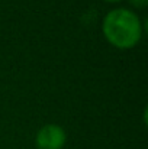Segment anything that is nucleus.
<instances>
[{
  "label": "nucleus",
  "mask_w": 148,
  "mask_h": 149,
  "mask_svg": "<svg viewBox=\"0 0 148 149\" xmlns=\"http://www.w3.org/2000/svg\"><path fill=\"white\" fill-rule=\"evenodd\" d=\"M102 31L106 36V39L116 48L128 49L135 47L142 33L140 17L123 7L110 10L102 25Z\"/></svg>",
  "instance_id": "obj_1"
},
{
  "label": "nucleus",
  "mask_w": 148,
  "mask_h": 149,
  "mask_svg": "<svg viewBox=\"0 0 148 149\" xmlns=\"http://www.w3.org/2000/svg\"><path fill=\"white\" fill-rule=\"evenodd\" d=\"M67 135L65 130L58 125H45L36 133L38 149H61L65 145Z\"/></svg>",
  "instance_id": "obj_2"
},
{
  "label": "nucleus",
  "mask_w": 148,
  "mask_h": 149,
  "mask_svg": "<svg viewBox=\"0 0 148 149\" xmlns=\"http://www.w3.org/2000/svg\"><path fill=\"white\" fill-rule=\"evenodd\" d=\"M131 3L137 7H144V6H147L148 0H131Z\"/></svg>",
  "instance_id": "obj_3"
},
{
  "label": "nucleus",
  "mask_w": 148,
  "mask_h": 149,
  "mask_svg": "<svg viewBox=\"0 0 148 149\" xmlns=\"http://www.w3.org/2000/svg\"><path fill=\"white\" fill-rule=\"evenodd\" d=\"M106 1H119V0H106Z\"/></svg>",
  "instance_id": "obj_4"
}]
</instances>
